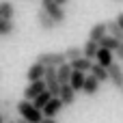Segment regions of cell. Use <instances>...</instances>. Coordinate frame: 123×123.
I'll return each instance as SVG.
<instances>
[{
  "instance_id": "24",
  "label": "cell",
  "mask_w": 123,
  "mask_h": 123,
  "mask_svg": "<svg viewBox=\"0 0 123 123\" xmlns=\"http://www.w3.org/2000/svg\"><path fill=\"white\" fill-rule=\"evenodd\" d=\"M13 30H15L13 19H2V17H0V35H4V37H6V35H11Z\"/></svg>"
},
{
  "instance_id": "3",
  "label": "cell",
  "mask_w": 123,
  "mask_h": 123,
  "mask_svg": "<svg viewBox=\"0 0 123 123\" xmlns=\"http://www.w3.org/2000/svg\"><path fill=\"white\" fill-rule=\"evenodd\" d=\"M37 63L43 67H61L63 63H67V58L63 52H41L37 56Z\"/></svg>"
},
{
  "instance_id": "29",
  "label": "cell",
  "mask_w": 123,
  "mask_h": 123,
  "mask_svg": "<svg viewBox=\"0 0 123 123\" xmlns=\"http://www.w3.org/2000/svg\"><path fill=\"white\" fill-rule=\"evenodd\" d=\"M9 121V117H6V115H2V112H0V123H6Z\"/></svg>"
},
{
  "instance_id": "31",
  "label": "cell",
  "mask_w": 123,
  "mask_h": 123,
  "mask_svg": "<svg viewBox=\"0 0 123 123\" xmlns=\"http://www.w3.org/2000/svg\"><path fill=\"white\" fill-rule=\"evenodd\" d=\"M15 123H30V121H26V119H17Z\"/></svg>"
},
{
  "instance_id": "32",
  "label": "cell",
  "mask_w": 123,
  "mask_h": 123,
  "mask_svg": "<svg viewBox=\"0 0 123 123\" xmlns=\"http://www.w3.org/2000/svg\"><path fill=\"white\" fill-rule=\"evenodd\" d=\"M6 123H15V121H6Z\"/></svg>"
},
{
  "instance_id": "15",
  "label": "cell",
  "mask_w": 123,
  "mask_h": 123,
  "mask_svg": "<svg viewBox=\"0 0 123 123\" xmlns=\"http://www.w3.org/2000/svg\"><path fill=\"white\" fill-rule=\"evenodd\" d=\"M89 74H91V76H93V78H95V80H97L99 84L108 80V69H106V67H102V65H97L95 61H93V65H91Z\"/></svg>"
},
{
  "instance_id": "10",
  "label": "cell",
  "mask_w": 123,
  "mask_h": 123,
  "mask_svg": "<svg viewBox=\"0 0 123 123\" xmlns=\"http://www.w3.org/2000/svg\"><path fill=\"white\" fill-rule=\"evenodd\" d=\"M37 24H39V28H43V30H54V28H56L54 19H52L43 9H39V11H37Z\"/></svg>"
},
{
  "instance_id": "1",
  "label": "cell",
  "mask_w": 123,
  "mask_h": 123,
  "mask_svg": "<svg viewBox=\"0 0 123 123\" xmlns=\"http://www.w3.org/2000/svg\"><path fill=\"white\" fill-rule=\"evenodd\" d=\"M15 108H17V112H19V119H26V121H30V123H41V119H43V112L37 110V108L32 106V102L22 99V102L15 104Z\"/></svg>"
},
{
  "instance_id": "25",
  "label": "cell",
  "mask_w": 123,
  "mask_h": 123,
  "mask_svg": "<svg viewBox=\"0 0 123 123\" xmlns=\"http://www.w3.org/2000/svg\"><path fill=\"white\" fill-rule=\"evenodd\" d=\"M13 108H15V102H13V99H2V102H0V112H2V115L9 117Z\"/></svg>"
},
{
  "instance_id": "8",
  "label": "cell",
  "mask_w": 123,
  "mask_h": 123,
  "mask_svg": "<svg viewBox=\"0 0 123 123\" xmlns=\"http://www.w3.org/2000/svg\"><path fill=\"white\" fill-rule=\"evenodd\" d=\"M106 35H108V26H106V22H97V24L91 28L89 39H91V41H95V43H99V41H102Z\"/></svg>"
},
{
  "instance_id": "34",
  "label": "cell",
  "mask_w": 123,
  "mask_h": 123,
  "mask_svg": "<svg viewBox=\"0 0 123 123\" xmlns=\"http://www.w3.org/2000/svg\"><path fill=\"white\" fill-rule=\"evenodd\" d=\"M121 91H123V89H121Z\"/></svg>"
},
{
  "instance_id": "30",
  "label": "cell",
  "mask_w": 123,
  "mask_h": 123,
  "mask_svg": "<svg viewBox=\"0 0 123 123\" xmlns=\"http://www.w3.org/2000/svg\"><path fill=\"white\" fill-rule=\"evenodd\" d=\"M54 2H56V4H61V6H65V4H67L69 0H54Z\"/></svg>"
},
{
  "instance_id": "17",
  "label": "cell",
  "mask_w": 123,
  "mask_h": 123,
  "mask_svg": "<svg viewBox=\"0 0 123 123\" xmlns=\"http://www.w3.org/2000/svg\"><path fill=\"white\" fill-rule=\"evenodd\" d=\"M97 50H99V43H95V41H86L84 45H82V56L84 58H89V61H93L95 56H97Z\"/></svg>"
},
{
  "instance_id": "4",
  "label": "cell",
  "mask_w": 123,
  "mask_h": 123,
  "mask_svg": "<svg viewBox=\"0 0 123 123\" xmlns=\"http://www.w3.org/2000/svg\"><path fill=\"white\" fill-rule=\"evenodd\" d=\"M43 84H45V89L50 91L52 97H58V93H61V84H58V78H56V67H45Z\"/></svg>"
},
{
  "instance_id": "12",
  "label": "cell",
  "mask_w": 123,
  "mask_h": 123,
  "mask_svg": "<svg viewBox=\"0 0 123 123\" xmlns=\"http://www.w3.org/2000/svg\"><path fill=\"white\" fill-rule=\"evenodd\" d=\"M71 65L69 63H63L61 67H56V78H58V84H69V78H71Z\"/></svg>"
},
{
  "instance_id": "19",
  "label": "cell",
  "mask_w": 123,
  "mask_h": 123,
  "mask_svg": "<svg viewBox=\"0 0 123 123\" xmlns=\"http://www.w3.org/2000/svg\"><path fill=\"white\" fill-rule=\"evenodd\" d=\"M13 15H15L13 2H9V0L0 2V17H2V19H13Z\"/></svg>"
},
{
  "instance_id": "14",
  "label": "cell",
  "mask_w": 123,
  "mask_h": 123,
  "mask_svg": "<svg viewBox=\"0 0 123 123\" xmlns=\"http://www.w3.org/2000/svg\"><path fill=\"white\" fill-rule=\"evenodd\" d=\"M43 74H45V67L39 65L37 61L28 67V80H30V82H39V80H43Z\"/></svg>"
},
{
  "instance_id": "2",
  "label": "cell",
  "mask_w": 123,
  "mask_h": 123,
  "mask_svg": "<svg viewBox=\"0 0 123 123\" xmlns=\"http://www.w3.org/2000/svg\"><path fill=\"white\" fill-rule=\"evenodd\" d=\"M41 9L54 19V24L56 26H61V24H65V19H67V13H65V9L61 6V4H56L54 0H41Z\"/></svg>"
},
{
  "instance_id": "27",
  "label": "cell",
  "mask_w": 123,
  "mask_h": 123,
  "mask_svg": "<svg viewBox=\"0 0 123 123\" xmlns=\"http://www.w3.org/2000/svg\"><path fill=\"white\" fill-rule=\"evenodd\" d=\"M115 22L119 24V28H121V30H123V11H121V13H119V15H117V19H115Z\"/></svg>"
},
{
  "instance_id": "13",
  "label": "cell",
  "mask_w": 123,
  "mask_h": 123,
  "mask_svg": "<svg viewBox=\"0 0 123 123\" xmlns=\"http://www.w3.org/2000/svg\"><path fill=\"white\" fill-rule=\"evenodd\" d=\"M58 99H61L65 106H71V104L76 102V91H74L69 84H63V86H61V93H58Z\"/></svg>"
},
{
  "instance_id": "16",
  "label": "cell",
  "mask_w": 123,
  "mask_h": 123,
  "mask_svg": "<svg viewBox=\"0 0 123 123\" xmlns=\"http://www.w3.org/2000/svg\"><path fill=\"white\" fill-rule=\"evenodd\" d=\"M84 80H86V74H82V71H71V78H69V86L78 93V91H82V86H84Z\"/></svg>"
},
{
  "instance_id": "5",
  "label": "cell",
  "mask_w": 123,
  "mask_h": 123,
  "mask_svg": "<svg viewBox=\"0 0 123 123\" xmlns=\"http://www.w3.org/2000/svg\"><path fill=\"white\" fill-rule=\"evenodd\" d=\"M63 108H65V104H63L58 97H52V99L43 106V110H41V112H43V117H48V119H56V117L61 115V110H63Z\"/></svg>"
},
{
  "instance_id": "9",
  "label": "cell",
  "mask_w": 123,
  "mask_h": 123,
  "mask_svg": "<svg viewBox=\"0 0 123 123\" xmlns=\"http://www.w3.org/2000/svg\"><path fill=\"white\" fill-rule=\"evenodd\" d=\"M95 63L108 69V67H110V65L115 63V52H110V50H104V48H99V50H97V56H95Z\"/></svg>"
},
{
  "instance_id": "21",
  "label": "cell",
  "mask_w": 123,
  "mask_h": 123,
  "mask_svg": "<svg viewBox=\"0 0 123 123\" xmlns=\"http://www.w3.org/2000/svg\"><path fill=\"white\" fill-rule=\"evenodd\" d=\"M50 99H52V95H50V91L45 89L43 93H39V95H37V97L32 99V106H35L37 110H43V106H45V104H48Z\"/></svg>"
},
{
  "instance_id": "6",
  "label": "cell",
  "mask_w": 123,
  "mask_h": 123,
  "mask_svg": "<svg viewBox=\"0 0 123 123\" xmlns=\"http://www.w3.org/2000/svg\"><path fill=\"white\" fill-rule=\"evenodd\" d=\"M108 80L112 82V86L123 89V67L119 63H112V65L108 67Z\"/></svg>"
},
{
  "instance_id": "7",
  "label": "cell",
  "mask_w": 123,
  "mask_h": 123,
  "mask_svg": "<svg viewBox=\"0 0 123 123\" xmlns=\"http://www.w3.org/2000/svg\"><path fill=\"white\" fill-rule=\"evenodd\" d=\"M45 91V84H43V80H39V82H30L26 89H24V99L26 102H32L39 93H43Z\"/></svg>"
},
{
  "instance_id": "23",
  "label": "cell",
  "mask_w": 123,
  "mask_h": 123,
  "mask_svg": "<svg viewBox=\"0 0 123 123\" xmlns=\"http://www.w3.org/2000/svg\"><path fill=\"white\" fill-rule=\"evenodd\" d=\"M106 26H108V35H110V37H115V39L123 41V30L119 28L117 22H106Z\"/></svg>"
},
{
  "instance_id": "33",
  "label": "cell",
  "mask_w": 123,
  "mask_h": 123,
  "mask_svg": "<svg viewBox=\"0 0 123 123\" xmlns=\"http://www.w3.org/2000/svg\"><path fill=\"white\" fill-rule=\"evenodd\" d=\"M0 102H2V99H0Z\"/></svg>"
},
{
  "instance_id": "11",
  "label": "cell",
  "mask_w": 123,
  "mask_h": 123,
  "mask_svg": "<svg viewBox=\"0 0 123 123\" xmlns=\"http://www.w3.org/2000/svg\"><path fill=\"white\" fill-rule=\"evenodd\" d=\"M99 86H102V84H99V82L89 74V76H86V80H84L82 93H84V95H89V97H93V95H97V93H99Z\"/></svg>"
},
{
  "instance_id": "28",
  "label": "cell",
  "mask_w": 123,
  "mask_h": 123,
  "mask_svg": "<svg viewBox=\"0 0 123 123\" xmlns=\"http://www.w3.org/2000/svg\"><path fill=\"white\" fill-rule=\"evenodd\" d=\"M41 123H58V121H56V119H48V117H43Z\"/></svg>"
},
{
  "instance_id": "18",
  "label": "cell",
  "mask_w": 123,
  "mask_h": 123,
  "mask_svg": "<svg viewBox=\"0 0 123 123\" xmlns=\"http://www.w3.org/2000/svg\"><path fill=\"white\" fill-rule=\"evenodd\" d=\"M71 65V69H76V71H82V74H86L89 69H91V65H93V61H89V58H76L74 63H69Z\"/></svg>"
},
{
  "instance_id": "20",
  "label": "cell",
  "mask_w": 123,
  "mask_h": 123,
  "mask_svg": "<svg viewBox=\"0 0 123 123\" xmlns=\"http://www.w3.org/2000/svg\"><path fill=\"white\" fill-rule=\"evenodd\" d=\"M119 45H121V41H119V39H115V37H110V35H106V37L99 41V48H104V50H110V52H115Z\"/></svg>"
},
{
  "instance_id": "26",
  "label": "cell",
  "mask_w": 123,
  "mask_h": 123,
  "mask_svg": "<svg viewBox=\"0 0 123 123\" xmlns=\"http://www.w3.org/2000/svg\"><path fill=\"white\" fill-rule=\"evenodd\" d=\"M115 56H117L119 61H123V41H121V45H119V48L115 50Z\"/></svg>"
},
{
  "instance_id": "22",
  "label": "cell",
  "mask_w": 123,
  "mask_h": 123,
  "mask_svg": "<svg viewBox=\"0 0 123 123\" xmlns=\"http://www.w3.org/2000/svg\"><path fill=\"white\" fill-rule=\"evenodd\" d=\"M63 54H65V58H67L69 63H74L76 58H82V48H76V45H71V48H67Z\"/></svg>"
}]
</instances>
